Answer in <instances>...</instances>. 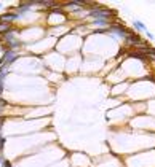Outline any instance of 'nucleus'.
I'll use <instances>...</instances> for the list:
<instances>
[{"instance_id": "obj_1", "label": "nucleus", "mask_w": 155, "mask_h": 167, "mask_svg": "<svg viewBox=\"0 0 155 167\" xmlns=\"http://www.w3.org/2000/svg\"><path fill=\"white\" fill-rule=\"evenodd\" d=\"M19 58H21V54L18 53V51L5 50L3 54H2V58H0V67H6V69H10L11 64H15Z\"/></svg>"}, {"instance_id": "obj_4", "label": "nucleus", "mask_w": 155, "mask_h": 167, "mask_svg": "<svg viewBox=\"0 0 155 167\" xmlns=\"http://www.w3.org/2000/svg\"><path fill=\"white\" fill-rule=\"evenodd\" d=\"M2 167H11V162L8 161L3 154H2Z\"/></svg>"}, {"instance_id": "obj_2", "label": "nucleus", "mask_w": 155, "mask_h": 167, "mask_svg": "<svg viewBox=\"0 0 155 167\" xmlns=\"http://www.w3.org/2000/svg\"><path fill=\"white\" fill-rule=\"evenodd\" d=\"M131 24H133V29H134V30H138V32H144V34H145V32H149L147 26H145L142 21H139V19H133Z\"/></svg>"}, {"instance_id": "obj_5", "label": "nucleus", "mask_w": 155, "mask_h": 167, "mask_svg": "<svg viewBox=\"0 0 155 167\" xmlns=\"http://www.w3.org/2000/svg\"><path fill=\"white\" fill-rule=\"evenodd\" d=\"M145 35H147V38H149V40H155V37H153L152 32H145Z\"/></svg>"}, {"instance_id": "obj_3", "label": "nucleus", "mask_w": 155, "mask_h": 167, "mask_svg": "<svg viewBox=\"0 0 155 167\" xmlns=\"http://www.w3.org/2000/svg\"><path fill=\"white\" fill-rule=\"evenodd\" d=\"M15 27L11 26V24H5V22H0V37L2 35H5V34H8L10 30H13Z\"/></svg>"}, {"instance_id": "obj_6", "label": "nucleus", "mask_w": 155, "mask_h": 167, "mask_svg": "<svg viewBox=\"0 0 155 167\" xmlns=\"http://www.w3.org/2000/svg\"><path fill=\"white\" fill-rule=\"evenodd\" d=\"M2 8H3V3H2V2H0V10H2Z\"/></svg>"}]
</instances>
